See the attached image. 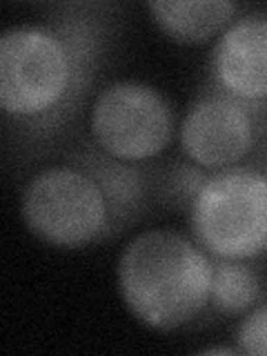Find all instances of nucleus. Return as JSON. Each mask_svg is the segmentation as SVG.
Here are the masks:
<instances>
[{"instance_id":"nucleus-8","label":"nucleus","mask_w":267,"mask_h":356,"mask_svg":"<svg viewBox=\"0 0 267 356\" xmlns=\"http://www.w3.org/2000/svg\"><path fill=\"white\" fill-rule=\"evenodd\" d=\"M234 0H152L147 14L163 36L178 44L216 40L222 29L241 14Z\"/></svg>"},{"instance_id":"nucleus-4","label":"nucleus","mask_w":267,"mask_h":356,"mask_svg":"<svg viewBox=\"0 0 267 356\" xmlns=\"http://www.w3.org/2000/svg\"><path fill=\"white\" fill-rule=\"evenodd\" d=\"M187 222L211 259H259L267 252V172L248 161L207 174L187 205Z\"/></svg>"},{"instance_id":"nucleus-5","label":"nucleus","mask_w":267,"mask_h":356,"mask_svg":"<svg viewBox=\"0 0 267 356\" xmlns=\"http://www.w3.org/2000/svg\"><path fill=\"white\" fill-rule=\"evenodd\" d=\"M87 127L94 147L129 165L159 159L178 134L170 98L136 78H118L100 89L89 107Z\"/></svg>"},{"instance_id":"nucleus-3","label":"nucleus","mask_w":267,"mask_h":356,"mask_svg":"<svg viewBox=\"0 0 267 356\" xmlns=\"http://www.w3.org/2000/svg\"><path fill=\"white\" fill-rule=\"evenodd\" d=\"M214 259L192 234L152 227L131 236L116 261L122 305L143 327L176 332L209 307Z\"/></svg>"},{"instance_id":"nucleus-2","label":"nucleus","mask_w":267,"mask_h":356,"mask_svg":"<svg viewBox=\"0 0 267 356\" xmlns=\"http://www.w3.org/2000/svg\"><path fill=\"white\" fill-rule=\"evenodd\" d=\"M147 176L92 143L33 172L20 192L27 232L54 250H83L116 236L147 207Z\"/></svg>"},{"instance_id":"nucleus-6","label":"nucleus","mask_w":267,"mask_h":356,"mask_svg":"<svg viewBox=\"0 0 267 356\" xmlns=\"http://www.w3.org/2000/svg\"><path fill=\"white\" fill-rule=\"evenodd\" d=\"M267 116L207 85L178 122V145L187 163L207 174L248 163Z\"/></svg>"},{"instance_id":"nucleus-9","label":"nucleus","mask_w":267,"mask_h":356,"mask_svg":"<svg viewBox=\"0 0 267 356\" xmlns=\"http://www.w3.org/2000/svg\"><path fill=\"white\" fill-rule=\"evenodd\" d=\"M263 294L261 276L252 261L214 259V281H211L209 307L222 316H243L259 305Z\"/></svg>"},{"instance_id":"nucleus-11","label":"nucleus","mask_w":267,"mask_h":356,"mask_svg":"<svg viewBox=\"0 0 267 356\" xmlns=\"http://www.w3.org/2000/svg\"><path fill=\"white\" fill-rule=\"evenodd\" d=\"M250 161L267 172V118L263 120V125H261V136H259V143H256L254 154L250 156Z\"/></svg>"},{"instance_id":"nucleus-12","label":"nucleus","mask_w":267,"mask_h":356,"mask_svg":"<svg viewBox=\"0 0 267 356\" xmlns=\"http://www.w3.org/2000/svg\"><path fill=\"white\" fill-rule=\"evenodd\" d=\"M200 352H203V354H241L238 348H205Z\"/></svg>"},{"instance_id":"nucleus-7","label":"nucleus","mask_w":267,"mask_h":356,"mask_svg":"<svg viewBox=\"0 0 267 356\" xmlns=\"http://www.w3.org/2000/svg\"><path fill=\"white\" fill-rule=\"evenodd\" d=\"M207 83L267 116V11H243L211 44Z\"/></svg>"},{"instance_id":"nucleus-1","label":"nucleus","mask_w":267,"mask_h":356,"mask_svg":"<svg viewBox=\"0 0 267 356\" xmlns=\"http://www.w3.org/2000/svg\"><path fill=\"white\" fill-rule=\"evenodd\" d=\"M98 11L60 5L49 18L0 33V109L20 138L56 136L81 109L109 33Z\"/></svg>"},{"instance_id":"nucleus-10","label":"nucleus","mask_w":267,"mask_h":356,"mask_svg":"<svg viewBox=\"0 0 267 356\" xmlns=\"http://www.w3.org/2000/svg\"><path fill=\"white\" fill-rule=\"evenodd\" d=\"M234 343H236L241 354L267 356V300L254 305L241 316Z\"/></svg>"}]
</instances>
